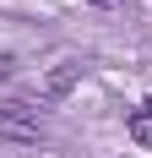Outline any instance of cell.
Wrapping results in <instances>:
<instances>
[{
  "label": "cell",
  "mask_w": 152,
  "mask_h": 158,
  "mask_svg": "<svg viewBox=\"0 0 152 158\" xmlns=\"http://www.w3.org/2000/svg\"><path fill=\"white\" fill-rule=\"evenodd\" d=\"M141 109H152V98H147V104H141Z\"/></svg>",
  "instance_id": "obj_6"
},
{
  "label": "cell",
  "mask_w": 152,
  "mask_h": 158,
  "mask_svg": "<svg viewBox=\"0 0 152 158\" xmlns=\"http://www.w3.org/2000/svg\"><path fill=\"white\" fill-rule=\"evenodd\" d=\"M0 136L6 142H38L44 136V120L27 104H0Z\"/></svg>",
  "instance_id": "obj_1"
},
{
  "label": "cell",
  "mask_w": 152,
  "mask_h": 158,
  "mask_svg": "<svg viewBox=\"0 0 152 158\" xmlns=\"http://www.w3.org/2000/svg\"><path fill=\"white\" fill-rule=\"evenodd\" d=\"M76 77H82V65H71V60L54 65V71H49V82H44V93H49V98H65V93L76 87Z\"/></svg>",
  "instance_id": "obj_2"
},
{
  "label": "cell",
  "mask_w": 152,
  "mask_h": 158,
  "mask_svg": "<svg viewBox=\"0 0 152 158\" xmlns=\"http://www.w3.org/2000/svg\"><path fill=\"white\" fill-rule=\"evenodd\" d=\"M130 136H136L141 147H152V109H136V114H130Z\"/></svg>",
  "instance_id": "obj_3"
},
{
  "label": "cell",
  "mask_w": 152,
  "mask_h": 158,
  "mask_svg": "<svg viewBox=\"0 0 152 158\" xmlns=\"http://www.w3.org/2000/svg\"><path fill=\"white\" fill-rule=\"evenodd\" d=\"M87 6H98V11H114V6H120V0H87Z\"/></svg>",
  "instance_id": "obj_4"
},
{
  "label": "cell",
  "mask_w": 152,
  "mask_h": 158,
  "mask_svg": "<svg viewBox=\"0 0 152 158\" xmlns=\"http://www.w3.org/2000/svg\"><path fill=\"white\" fill-rule=\"evenodd\" d=\"M0 77H11V60H6V55H0Z\"/></svg>",
  "instance_id": "obj_5"
}]
</instances>
